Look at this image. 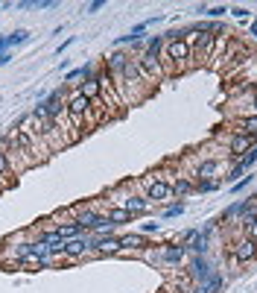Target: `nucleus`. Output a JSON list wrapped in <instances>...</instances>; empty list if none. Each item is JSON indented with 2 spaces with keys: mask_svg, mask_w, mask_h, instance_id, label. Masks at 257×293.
<instances>
[{
  "mask_svg": "<svg viewBox=\"0 0 257 293\" xmlns=\"http://www.w3.org/2000/svg\"><path fill=\"white\" fill-rule=\"evenodd\" d=\"M88 109H91V100H88V97H82L79 91H76V94L68 100V115H70V121H73V123L82 121V118L88 115Z\"/></svg>",
  "mask_w": 257,
  "mask_h": 293,
  "instance_id": "nucleus-1",
  "label": "nucleus"
},
{
  "mask_svg": "<svg viewBox=\"0 0 257 293\" xmlns=\"http://www.w3.org/2000/svg\"><path fill=\"white\" fill-rule=\"evenodd\" d=\"M170 193H172V185H167L164 179H152L149 188H146V200H149V203H164Z\"/></svg>",
  "mask_w": 257,
  "mask_h": 293,
  "instance_id": "nucleus-2",
  "label": "nucleus"
},
{
  "mask_svg": "<svg viewBox=\"0 0 257 293\" xmlns=\"http://www.w3.org/2000/svg\"><path fill=\"white\" fill-rule=\"evenodd\" d=\"M167 59H170V62H175V65L187 62V59H190L187 41H167Z\"/></svg>",
  "mask_w": 257,
  "mask_h": 293,
  "instance_id": "nucleus-3",
  "label": "nucleus"
},
{
  "mask_svg": "<svg viewBox=\"0 0 257 293\" xmlns=\"http://www.w3.org/2000/svg\"><path fill=\"white\" fill-rule=\"evenodd\" d=\"M103 88H105V76H103V73H97L94 79H85V82H82L79 94L88 97V100H94V97H100V91H103Z\"/></svg>",
  "mask_w": 257,
  "mask_h": 293,
  "instance_id": "nucleus-4",
  "label": "nucleus"
},
{
  "mask_svg": "<svg viewBox=\"0 0 257 293\" xmlns=\"http://www.w3.org/2000/svg\"><path fill=\"white\" fill-rule=\"evenodd\" d=\"M91 246H94L100 255H114V252L120 249V238H94Z\"/></svg>",
  "mask_w": 257,
  "mask_h": 293,
  "instance_id": "nucleus-5",
  "label": "nucleus"
},
{
  "mask_svg": "<svg viewBox=\"0 0 257 293\" xmlns=\"http://www.w3.org/2000/svg\"><path fill=\"white\" fill-rule=\"evenodd\" d=\"M88 246H91V241H88L85 235H82V238H73V241L65 243V255H68V258H79V255L88 252Z\"/></svg>",
  "mask_w": 257,
  "mask_h": 293,
  "instance_id": "nucleus-6",
  "label": "nucleus"
},
{
  "mask_svg": "<svg viewBox=\"0 0 257 293\" xmlns=\"http://www.w3.org/2000/svg\"><path fill=\"white\" fill-rule=\"evenodd\" d=\"M149 206H152V203H149L146 197H129V200L123 203V208H126L132 217H137V214H146V211H149Z\"/></svg>",
  "mask_w": 257,
  "mask_h": 293,
  "instance_id": "nucleus-7",
  "label": "nucleus"
},
{
  "mask_svg": "<svg viewBox=\"0 0 257 293\" xmlns=\"http://www.w3.org/2000/svg\"><path fill=\"white\" fill-rule=\"evenodd\" d=\"M245 150H251V135H245V132L234 135V138H231V155H234V158H242Z\"/></svg>",
  "mask_w": 257,
  "mask_h": 293,
  "instance_id": "nucleus-8",
  "label": "nucleus"
},
{
  "mask_svg": "<svg viewBox=\"0 0 257 293\" xmlns=\"http://www.w3.org/2000/svg\"><path fill=\"white\" fill-rule=\"evenodd\" d=\"M254 255H257V243L248 241V238L234 246V258H237V261H251Z\"/></svg>",
  "mask_w": 257,
  "mask_h": 293,
  "instance_id": "nucleus-9",
  "label": "nucleus"
},
{
  "mask_svg": "<svg viewBox=\"0 0 257 293\" xmlns=\"http://www.w3.org/2000/svg\"><path fill=\"white\" fill-rule=\"evenodd\" d=\"M190 273H193V278H199V281H207V276H210V264H207L205 255H196V261L190 264Z\"/></svg>",
  "mask_w": 257,
  "mask_h": 293,
  "instance_id": "nucleus-10",
  "label": "nucleus"
},
{
  "mask_svg": "<svg viewBox=\"0 0 257 293\" xmlns=\"http://www.w3.org/2000/svg\"><path fill=\"white\" fill-rule=\"evenodd\" d=\"M161 50H164V38H161V35H152L149 44H146V53H143L140 59H152V62H158V59H161Z\"/></svg>",
  "mask_w": 257,
  "mask_h": 293,
  "instance_id": "nucleus-11",
  "label": "nucleus"
},
{
  "mask_svg": "<svg viewBox=\"0 0 257 293\" xmlns=\"http://www.w3.org/2000/svg\"><path fill=\"white\" fill-rule=\"evenodd\" d=\"M146 246H149L146 238H143V235H135V232L120 238V249H146Z\"/></svg>",
  "mask_w": 257,
  "mask_h": 293,
  "instance_id": "nucleus-12",
  "label": "nucleus"
},
{
  "mask_svg": "<svg viewBox=\"0 0 257 293\" xmlns=\"http://www.w3.org/2000/svg\"><path fill=\"white\" fill-rule=\"evenodd\" d=\"M207 232H210V226L202 229V232H196V235L190 238V249H193L196 255H205V249H207Z\"/></svg>",
  "mask_w": 257,
  "mask_h": 293,
  "instance_id": "nucleus-13",
  "label": "nucleus"
},
{
  "mask_svg": "<svg viewBox=\"0 0 257 293\" xmlns=\"http://www.w3.org/2000/svg\"><path fill=\"white\" fill-rule=\"evenodd\" d=\"M108 223L111 226H120V223H132V214L126 208H111L108 211Z\"/></svg>",
  "mask_w": 257,
  "mask_h": 293,
  "instance_id": "nucleus-14",
  "label": "nucleus"
},
{
  "mask_svg": "<svg viewBox=\"0 0 257 293\" xmlns=\"http://www.w3.org/2000/svg\"><path fill=\"white\" fill-rule=\"evenodd\" d=\"M126 65H129V56H123L120 50H117V53H114V56H111V59H108V68L114 70L117 76H120V73H123V68H126Z\"/></svg>",
  "mask_w": 257,
  "mask_h": 293,
  "instance_id": "nucleus-15",
  "label": "nucleus"
},
{
  "mask_svg": "<svg viewBox=\"0 0 257 293\" xmlns=\"http://www.w3.org/2000/svg\"><path fill=\"white\" fill-rule=\"evenodd\" d=\"M181 258H184V246H167V249H164V261L178 264Z\"/></svg>",
  "mask_w": 257,
  "mask_h": 293,
  "instance_id": "nucleus-16",
  "label": "nucleus"
},
{
  "mask_svg": "<svg viewBox=\"0 0 257 293\" xmlns=\"http://www.w3.org/2000/svg\"><path fill=\"white\" fill-rule=\"evenodd\" d=\"M216 170H219V164H216V161H205V164H199V170H196V173H199V179H205V182H207Z\"/></svg>",
  "mask_w": 257,
  "mask_h": 293,
  "instance_id": "nucleus-17",
  "label": "nucleus"
},
{
  "mask_svg": "<svg viewBox=\"0 0 257 293\" xmlns=\"http://www.w3.org/2000/svg\"><path fill=\"white\" fill-rule=\"evenodd\" d=\"M56 232H59V235H62L65 241H73V238H79V232H82V229H79V226L73 223V226H59Z\"/></svg>",
  "mask_w": 257,
  "mask_h": 293,
  "instance_id": "nucleus-18",
  "label": "nucleus"
},
{
  "mask_svg": "<svg viewBox=\"0 0 257 293\" xmlns=\"http://www.w3.org/2000/svg\"><path fill=\"white\" fill-rule=\"evenodd\" d=\"M6 38H9V47H12V44H24V41H30V33H27V30H15V33H9Z\"/></svg>",
  "mask_w": 257,
  "mask_h": 293,
  "instance_id": "nucleus-19",
  "label": "nucleus"
},
{
  "mask_svg": "<svg viewBox=\"0 0 257 293\" xmlns=\"http://www.w3.org/2000/svg\"><path fill=\"white\" fill-rule=\"evenodd\" d=\"M193 190V185H190L187 179H178L175 185H172V193H178V197H184V193H190Z\"/></svg>",
  "mask_w": 257,
  "mask_h": 293,
  "instance_id": "nucleus-20",
  "label": "nucleus"
},
{
  "mask_svg": "<svg viewBox=\"0 0 257 293\" xmlns=\"http://www.w3.org/2000/svg\"><path fill=\"white\" fill-rule=\"evenodd\" d=\"M254 161H257V147H254V150H251L248 155H242V158H237V164H240L242 170H248V167H251Z\"/></svg>",
  "mask_w": 257,
  "mask_h": 293,
  "instance_id": "nucleus-21",
  "label": "nucleus"
},
{
  "mask_svg": "<svg viewBox=\"0 0 257 293\" xmlns=\"http://www.w3.org/2000/svg\"><path fill=\"white\" fill-rule=\"evenodd\" d=\"M184 211V203H175V206H170L167 211H164V220H172V217H178Z\"/></svg>",
  "mask_w": 257,
  "mask_h": 293,
  "instance_id": "nucleus-22",
  "label": "nucleus"
},
{
  "mask_svg": "<svg viewBox=\"0 0 257 293\" xmlns=\"http://www.w3.org/2000/svg\"><path fill=\"white\" fill-rule=\"evenodd\" d=\"M9 167H12V158H9V153H3V150H0V176H6Z\"/></svg>",
  "mask_w": 257,
  "mask_h": 293,
  "instance_id": "nucleus-23",
  "label": "nucleus"
},
{
  "mask_svg": "<svg viewBox=\"0 0 257 293\" xmlns=\"http://www.w3.org/2000/svg\"><path fill=\"white\" fill-rule=\"evenodd\" d=\"M242 126H245V129H242L245 135H257V115H254V118H245V123H242Z\"/></svg>",
  "mask_w": 257,
  "mask_h": 293,
  "instance_id": "nucleus-24",
  "label": "nucleus"
},
{
  "mask_svg": "<svg viewBox=\"0 0 257 293\" xmlns=\"http://www.w3.org/2000/svg\"><path fill=\"white\" fill-rule=\"evenodd\" d=\"M199 12H205V15H210V18H222L228 9H225V6H210V9H199Z\"/></svg>",
  "mask_w": 257,
  "mask_h": 293,
  "instance_id": "nucleus-25",
  "label": "nucleus"
},
{
  "mask_svg": "<svg viewBox=\"0 0 257 293\" xmlns=\"http://www.w3.org/2000/svg\"><path fill=\"white\" fill-rule=\"evenodd\" d=\"M251 182H254V176H248V173H245L240 182H234V190H245L248 185H251Z\"/></svg>",
  "mask_w": 257,
  "mask_h": 293,
  "instance_id": "nucleus-26",
  "label": "nucleus"
},
{
  "mask_svg": "<svg viewBox=\"0 0 257 293\" xmlns=\"http://www.w3.org/2000/svg\"><path fill=\"white\" fill-rule=\"evenodd\" d=\"M242 176H245V170H242L240 164H237V167H234V170H231V176H228V182H240Z\"/></svg>",
  "mask_w": 257,
  "mask_h": 293,
  "instance_id": "nucleus-27",
  "label": "nucleus"
},
{
  "mask_svg": "<svg viewBox=\"0 0 257 293\" xmlns=\"http://www.w3.org/2000/svg\"><path fill=\"white\" fill-rule=\"evenodd\" d=\"M105 6V0H94V3H88V15H94V12H100Z\"/></svg>",
  "mask_w": 257,
  "mask_h": 293,
  "instance_id": "nucleus-28",
  "label": "nucleus"
},
{
  "mask_svg": "<svg viewBox=\"0 0 257 293\" xmlns=\"http://www.w3.org/2000/svg\"><path fill=\"white\" fill-rule=\"evenodd\" d=\"M231 15H234V18H240V21H245V18H248V9L237 6V9H231Z\"/></svg>",
  "mask_w": 257,
  "mask_h": 293,
  "instance_id": "nucleus-29",
  "label": "nucleus"
},
{
  "mask_svg": "<svg viewBox=\"0 0 257 293\" xmlns=\"http://www.w3.org/2000/svg\"><path fill=\"white\" fill-rule=\"evenodd\" d=\"M213 188H219V182H202V185H199L202 193H207V190H213Z\"/></svg>",
  "mask_w": 257,
  "mask_h": 293,
  "instance_id": "nucleus-30",
  "label": "nucleus"
},
{
  "mask_svg": "<svg viewBox=\"0 0 257 293\" xmlns=\"http://www.w3.org/2000/svg\"><path fill=\"white\" fill-rule=\"evenodd\" d=\"M245 232H248V241H254V243H257V220H254L251 226H248Z\"/></svg>",
  "mask_w": 257,
  "mask_h": 293,
  "instance_id": "nucleus-31",
  "label": "nucleus"
},
{
  "mask_svg": "<svg viewBox=\"0 0 257 293\" xmlns=\"http://www.w3.org/2000/svg\"><path fill=\"white\" fill-rule=\"evenodd\" d=\"M6 47H9V38L3 35V38H0V56H6Z\"/></svg>",
  "mask_w": 257,
  "mask_h": 293,
  "instance_id": "nucleus-32",
  "label": "nucleus"
},
{
  "mask_svg": "<svg viewBox=\"0 0 257 293\" xmlns=\"http://www.w3.org/2000/svg\"><path fill=\"white\" fill-rule=\"evenodd\" d=\"M70 44H73V38H68V41H62V44H59V53H65L70 47Z\"/></svg>",
  "mask_w": 257,
  "mask_h": 293,
  "instance_id": "nucleus-33",
  "label": "nucleus"
},
{
  "mask_svg": "<svg viewBox=\"0 0 257 293\" xmlns=\"http://www.w3.org/2000/svg\"><path fill=\"white\" fill-rule=\"evenodd\" d=\"M143 232H158V223H143Z\"/></svg>",
  "mask_w": 257,
  "mask_h": 293,
  "instance_id": "nucleus-34",
  "label": "nucleus"
},
{
  "mask_svg": "<svg viewBox=\"0 0 257 293\" xmlns=\"http://www.w3.org/2000/svg\"><path fill=\"white\" fill-rule=\"evenodd\" d=\"M248 33H251V35L257 38V24H251V30H248Z\"/></svg>",
  "mask_w": 257,
  "mask_h": 293,
  "instance_id": "nucleus-35",
  "label": "nucleus"
},
{
  "mask_svg": "<svg viewBox=\"0 0 257 293\" xmlns=\"http://www.w3.org/2000/svg\"><path fill=\"white\" fill-rule=\"evenodd\" d=\"M254 109H257V88H254Z\"/></svg>",
  "mask_w": 257,
  "mask_h": 293,
  "instance_id": "nucleus-36",
  "label": "nucleus"
}]
</instances>
